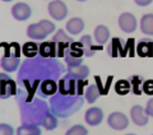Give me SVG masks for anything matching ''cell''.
<instances>
[{
  "label": "cell",
  "instance_id": "1",
  "mask_svg": "<svg viewBox=\"0 0 153 135\" xmlns=\"http://www.w3.org/2000/svg\"><path fill=\"white\" fill-rule=\"evenodd\" d=\"M63 64L56 57H32L23 61L18 73V90L22 89V101H32L37 97L41 83L47 79L57 80L64 73Z\"/></svg>",
  "mask_w": 153,
  "mask_h": 135
},
{
  "label": "cell",
  "instance_id": "2",
  "mask_svg": "<svg viewBox=\"0 0 153 135\" xmlns=\"http://www.w3.org/2000/svg\"><path fill=\"white\" fill-rule=\"evenodd\" d=\"M84 103V96H64L57 92L50 98V110L57 117H69Z\"/></svg>",
  "mask_w": 153,
  "mask_h": 135
},
{
  "label": "cell",
  "instance_id": "3",
  "mask_svg": "<svg viewBox=\"0 0 153 135\" xmlns=\"http://www.w3.org/2000/svg\"><path fill=\"white\" fill-rule=\"evenodd\" d=\"M47 103L40 97H35L32 101L21 102V119L22 124H31L40 126L50 112Z\"/></svg>",
  "mask_w": 153,
  "mask_h": 135
},
{
  "label": "cell",
  "instance_id": "4",
  "mask_svg": "<svg viewBox=\"0 0 153 135\" xmlns=\"http://www.w3.org/2000/svg\"><path fill=\"white\" fill-rule=\"evenodd\" d=\"M88 80H78L66 73L57 80V92L64 96H84V88H87Z\"/></svg>",
  "mask_w": 153,
  "mask_h": 135
},
{
  "label": "cell",
  "instance_id": "5",
  "mask_svg": "<svg viewBox=\"0 0 153 135\" xmlns=\"http://www.w3.org/2000/svg\"><path fill=\"white\" fill-rule=\"evenodd\" d=\"M56 26L49 19H42L37 23H32L27 27V37L33 41H44L49 37L52 32H55Z\"/></svg>",
  "mask_w": 153,
  "mask_h": 135
},
{
  "label": "cell",
  "instance_id": "6",
  "mask_svg": "<svg viewBox=\"0 0 153 135\" xmlns=\"http://www.w3.org/2000/svg\"><path fill=\"white\" fill-rule=\"evenodd\" d=\"M1 50L4 51V55L0 57V66L4 70V73H14L19 69L21 66V59L17 56H14L10 51V43L1 42L0 43Z\"/></svg>",
  "mask_w": 153,
  "mask_h": 135
},
{
  "label": "cell",
  "instance_id": "7",
  "mask_svg": "<svg viewBox=\"0 0 153 135\" xmlns=\"http://www.w3.org/2000/svg\"><path fill=\"white\" fill-rule=\"evenodd\" d=\"M18 94V87L8 73H0V98L7 99Z\"/></svg>",
  "mask_w": 153,
  "mask_h": 135
},
{
  "label": "cell",
  "instance_id": "8",
  "mask_svg": "<svg viewBox=\"0 0 153 135\" xmlns=\"http://www.w3.org/2000/svg\"><path fill=\"white\" fill-rule=\"evenodd\" d=\"M117 26L124 33H133V32L137 31L138 27H139L138 26V21H137L135 16H134L133 13H129V12H124L119 16Z\"/></svg>",
  "mask_w": 153,
  "mask_h": 135
},
{
  "label": "cell",
  "instance_id": "9",
  "mask_svg": "<svg viewBox=\"0 0 153 135\" xmlns=\"http://www.w3.org/2000/svg\"><path fill=\"white\" fill-rule=\"evenodd\" d=\"M47 12L55 21H64L68 17V7L61 0H52L47 5Z\"/></svg>",
  "mask_w": 153,
  "mask_h": 135
},
{
  "label": "cell",
  "instance_id": "10",
  "mask_svg": "<svg viewBox=\"0 0 153 135\" xmlns=\"http://www.w3.org/2000/svg\"><path fill=\"white\" fill-rule=\"evenodd\" d=\"M107 125L111 129L117 130V131L125 130L129 126V117L120 111H115L107 116Z\"/></svg>",
  "mask_w": 153,
  "mask_h": 135
},
{
  "label": "cell",
  "instance_id": "11",
  "mask_svg": "<svg viewBox=\"0 0 153 135\" xmlns=\"http://www.w3.org/2000/svg\"><path fill=\"white\" fill-rule=\"evenodd\" d=\"M12 17L19 22H25L32 16V8L27 3H17L12 7Z\"/></svg>",
  "mask_w": 153,
  "mask_h": 135
},
{
  "label": "cell",
  "instance_id": "12",
  "mask_svg": "<svg viewBox=\"0 0 153 135\" xmlns=\"http://www.w3.org/2000/svg\"><path fill=\"white\" fill-rule=\"evenodd\" d=\"M130 120L137 126H146L149 121V116L146 112V108H143L140 105H134L130 108Z\"/></svg>",
  "mask_w": 153,
  "mask_h": 135
},
{
  "label": "cell",
  "instance_id": "13",
  "mask_svg": "<svg viewBox=\"0 0 153 135\" xmlns=\"http://www.w3.org/2000/svg\"><path fill=\"white\" fill-rule=\"evenodd\" d=\"M107 54L110 57H126L125 52V42H123L119 37H112V40L108 42L107 46Z\"/></svg>",
  "mask_w": 153,
  "mask_h": 135
},
{
  "label": "cell",
  "instance_id": "14",
  "mask_svg": "<svg viewBox=\"0 0 153 135\" xmlns=\"http://www.w3.org/2000/svg\"><path fill=\"white\" fill-rule=\"evenodd\" d=\"M57 80L55 79H47V80H44L38 88V93H37V97L40 98H47V97H52L54 94L57 93Z\"/></svg>",
  "mask_w": 153,
  "mask_h": 135
},
{
  "label": "cell",
  "instance_id": "15",
  "mask_svg": "<svg viewBox=\"0 0 153 135\" xmlns=\"http://www.w3.org/2000/svg\"><path fill=\"white\" fill-rule=\"evenodd\" d=\"M103 120V111L100 107H91L85 111L84 113V121L89 126H97Z\"/></svg>",
  "mask_w": 153,
  "mask_h": 135
},
{
  "label": "cell",
  "instance_id": "16",
  "mask_svg": "<svg viewBox=\"0 0 153 135\" xmlns=\"http://www.w3.org/2000/svg\"><path fill=\"white\" fill-rule=\"evenodd\" d=\"M84 30V21L79 17H73L66 22L65 26V31L69 33L70 36H76L80 35Z\"/></svg>",
  "mask_w": 153,
  "mask_h": 135
},
{
  "label": "cell",
  "instance_id": "17",
  "mask_svg": "<svg viewBox=\"0 0 153 135\" xmlns=\"http://www.w3.org/2000/svg\"><path fill=\"white\" fill-rule=\"evenodd\" d=\"M137 55L140 57H153V40L151 38H144L138 42L135 47Z\"/></svg>",
  "mask_w": 153,
  "mask_h": 135
},
{
  "label": "cell",
  "instance_id": "18",
  "mask_svg": "<svg viewBox=\"0 0 153 135\" xmlns=\"http://www.w3.org/2000/svg\"><path fill=\"white\" fill-rule=\"evenodd\" d=\"M79 42L83 45L84 56H87V57H92L98 50L102 49V47L98 46V45H97V46L93 45V38H92V36H89V35L82 36V37L79 38Z\"/></svg>",
  "mask_w": 153,
  "mask_h": 135
},
{
  "label": "cell",
  "instance_id": "19",
  "mask_svg": "<svg viewBox=\"0 0 153 135\" xmlns=\"http://www.w3.org/2000/svg\"><path fill=\"white\" fill-rule=\"evenodd\" d=\"M93 40L98 46L105 45L106 42L110 41V30L105 24H98L94 28Z\"/></svg>",
  "mask_w": 153,
  "mask_h": 135
},
{
  "label": "cell",
  "instance_id": "20",
  "mask_svg": "<svg viewBox=\"0 0 153 135\" xmlns=\"http://www.w3.org/2000/svg\"><path fill=\"white\" fill-rule=\"evenodd\" d=\"M66 73L78 80H84L89 75V68L84 64H80L78 66H68L66 68Z\"/></svg>",
  "mask_w": 153,
  "mask_h": 135
},
{
  "label": "cell",
  "instance_id": "21",
  "mask_svg": "<svg viewBox=\"0 0 153 135\" xmlns=\"http://www.w3.org/2000/svg\"><path fill=\"white\" fill-rule=\"evenodd\" d=\"M40 56L42 57H56L57 59V49H56V43L52 41H44L40 43Z\"/></svg>",
  "mask_w": 153,
  "mask_h": 135
},
{
  "label": "cell",
  "instance_id": "22",
  "mask_svg": "<svg viewBox=\"0 0 153 135\" xmlns=\"http://www.w3.org/2000/svg\"><path fill=\"white\" fill-rule=\"evenodd\" d=\"M139 28L143 35L149 36V37L153 36V14L152 13H147L140 18Z\"/></svg>",
  "mask_w": 153,
  "mask_h": 135
},
{
  "label": "cell",
  "instance_id": "23",
  "mask_svg": "<svg viewBox=\"0 0 153 135\" xmlns=\"http://www.w3.org/2000/svg\"><path fill=\"white\" fill-rule=\"evenodd\" d=\"M22 54L25 55L27 59L36 57L38 54H40V45H37L35 41H28L26 43H23V46H22Z\"/></svg>",
  "mask_w": 153,
  "mask_h": 135
},
{
  "label": "cell",
  "instance_id": "24",
  "mask_svg": "<svg viewBox=\"0 0 153 135\" xmlns=\"http://www.w3.org/2000/svg\"><path fill=\"white\" fill-rule=\"evenodd\" d=\"M100 96H101V92H100L98 87H97V84H96L94 82H93L92 84H88V85H87V88H85V90H84L85 102H88V103H94Z\"/></svg>",
  "mask_w": 153,
  "mask_h": 135
},
{
  "label": "cell",
  "instance_id": "25",
  "mask_svg": "<svg viewBox=\"0 0 153 135\" xmlns=\"http://www.w3.org/2000/svg\"><path fill=\"white\" fill-rule=\"evenodd\" d=\"M16 134L17 135H41V128L37 126V125L22 124L17 129Z\"/></svg>",
  "mask_w": 153,
  "mask_h": 135
},
{
  "label": "cell",
  "instance_id": "26",
  "mask_svg": "<svg viewBox=\"0 0 153 135\" xmlns=\"http://www.w3.org/2000/svg\"><path fill=\"white\" fill-rule=\"evenodd\" d=\"M51 41L55 43H66V45H70L73 41V37H70V35L65 30H57L55 32V35L51 37Z\"/></svg>",
  "mask_w": 153,
  "mask_h": 135
},
{
  "label": "cell",
  "instance_id": "27",
  "mask_svg": "<svg viewBox=\"0 0 153 135\" xmlns=\"http://www.w3.org/2000/svg\"><path fill=\"white\" fill-rule=\"evenodd\" d=\"M114 89L119 96H126L128 93H130V90H131L130 82L126 79H119L116 83H115Z\"/></svg>",
  "mask_w": 153,
  "mask_h": 135
},
{
  "label": "cell",
  "instance_id": "28",
  "mask_svg": "<svg viewBox=\"0 0 153 135\" xmlns=\"http://www.w3.org/2000/svg\"><path fill=\"white\" fill-rule=\"evenodd\" d=\"M57 124H59V121H57V116L54 113V112H50L47 113V116L45 117V120L42 121L41 124V126L46 129V130H49V131H52V130H55L57 128Z\"/></svg>",
  "mask_w": 153,
  "mask_h": 135
},
{
  "label": "cell",
  "instance_id": "29",
  "mask_svg": "<svg viewBox=\"0 0 153 135\" xmlns=\"http://www.w3.org/2000/svg\"><path fill=\"white\" fill-rule=\"evenodd\" d=\"M112 78H114V76H111V75L107 76L106 83H103V82L101 80V76H98V75H96V76H94V83L97 84L98 89H100V92H101V96H105V94H107V93H108L110 84H111V82H112Z\"/></svg>",
  "mask_w": 153,
  "mask_h": 135
},
{
  "label": "cell",
  "instance_id": "30",
  "mask_svg": "<svg viewBox=\"0 0 153 135\" xmlns=\"http://www.w3.org/2000/svg\"><path fill=\"white\" fill-rule=\"evenodd\" d=\"M129 82H130V85H131V89H133V93L134 94L139 96V94L143 93V90H142V84H143L142 76H139V75H133V76H130Z\"/></svg>",
  "mask_w": 153,
  "mask_h": 135
},
{
  "label": "cell",
  "instance_id": "31",
  "mask_svg": "<svg viewBox=\"0 0 153 135\" xmlns=\"http://www.w3.org/2000/svg\"><path fill=\"white\" fill-rule=\"evenodd\" d=\"M64 61H65L66 66H78L80 64H83V57H76L74 55H71L69 52V49H68L65 51Z\"/></svg>",
  "mask_w": 153,
  "mask_h": 135
},
{
  "label": "cell",
  "instance_id": "32",
  "mask_svg": "<svg viewBox=\"0 0 153 135\" xmlns=\"http://www.w3.org/2000/svg\"><path fill=\"white\" fill-rule=\"evenodd\" d=\"M69 52L71 55H74L76 57H83L84 56V50H83V45L79 41H74L70 43L69 46Z\"/></svg>",
  "mask_w": 153,
  "mask_h": 135
},
{
  "label": "cell",
  "instance_id": "33",
  "mask_svg": "<svg viewBox=\"0 0 153 135\" xmlns=\"http://www.w3.org/2000/svg\"><path fill=\"white\" fill-rule=\"evenodd\" d=\"M65 135H88V130L85 129L83 125H73L71 128H69L68 130H66Z\"/></svg>",
  "mask_w": 153,
  "mask_h": 135
},
{
  "label": "cell",
  "instance_id": "34",
  "mask_svg": "<svg viewBox=\"0 0 153 135\" xmlns=\"http://www.w3.org/2000/svg\"><path fill=\"white\" fill-rule=\"evenodd\" d=\"M135 40L134 38H128L125 41V52H126V57H134V55L137 54L135 51Z\"/></svg>",
  "mask_w": 153,
  "mask_h": 135
},
{
  "label": "cell",
  "instance_id": "35",
  "mask_svg": "<svg viewBox=\"0 0 153 135\" xmlns=\"http://www.w3.org/2000/svg\"><path fill=\"white\" fill-rule=\"evenodd\" d=\"M142 90L147 96H153V79H147V80L143 82Z\"/></svg>",
  "mask_w": 153,
  "mask_h": 135
},
{
  "label": "cell",
  "instance_id": "36",
  "mask_svg": "<svg viewBox=\"0 0 153 135\" xmlns=\"http://www.w3.org/2000/svg\"><path fill=\"white\" fill-rule=\"evenodd\" d=\"M0 135H14V128L9 124L1 122L0 124Z\"/></svg>",
  "mask_w": 153,
  "mask_h": 135
},
{
  "label": "cell",
  "instance_id": "37",
  "mask_svg": "<svg viewBox=\"0 0 153 135\" xmlns=\"http://www.w3.org/2000/svg\"><path fill=\"white\" fill-rule=\"evenodd\" d=\"M146 112L149 117H153V98H149L147 101V105H146Z\"/></svg>",
  "mask_w": 153,
  "mask_h": 135
},
{
  "label": "cell",
  "instance_id": "38",
  "mask_svg": "<svg viewBox=\"0 0 153 135\" xmlns=\"http://www.w3.org/2000/svg\"><path fill=\"white\" fill-rule=\"evenodd\" d=\"M153 0H134V3L137 4L138 7H148L149 4H152Z\"/></svg>",
  "mask_w": 153,
  "mask_h": 135
},
{
  "label": "cell",
  "instance_id": "39",
  "mask_svg": "<svg viewBox=\"0 0 153 135\" xmlns=\"http://www.w3.org/2000/svg\"><path fill=\"white\" fill-rule=\"evenodd\" d=\"M1 1H4V3H9V1H13V0H1Z\"/></svg>",
  "mask_w": 153,
  "mask_h": 135
},
{
  "label": "cell",
  "instance_id": "40",
  "mask_svg": "<svg viewBox=\"0 0 153 135\" xmlns=\"http://www.w3.org/2000/svg\"><path fill=\"white\" fill-rule=\"evenodd\" d=\"M76 1H80V3H84V1H87V0H76Z\"/></svg>",
  "mask_w": 153,
  "mask_h": 135
},
{
  "label": "cell",
  "instance_id": "41",
  "mask_svg": "<svg viewBox=\"0 0 153 135\" xmlns=\"http://www.w3.org/2000/svg\"><path fill=\"white\" fill-rule=\"evenodd\" d=\"M126 135H137V134H133V133H129V134H126Z\"/></svg>",
  "mask_w": 153,
  "mask_h": 135
},
{
  "label": "cell",
  "instance_id": "42",
  "mask_svg": "<svg viewBox=\"0 0 153 135\" xmlns=\"http://www.w3.org/2000/svg\"><path fill=\"white\" fill-rule=\"evenodd\" d=\"M152 135H153V134H152Z\"/></svg>",
  "mask_w": 153,
  "mask_h": 135
}]
</instances>
